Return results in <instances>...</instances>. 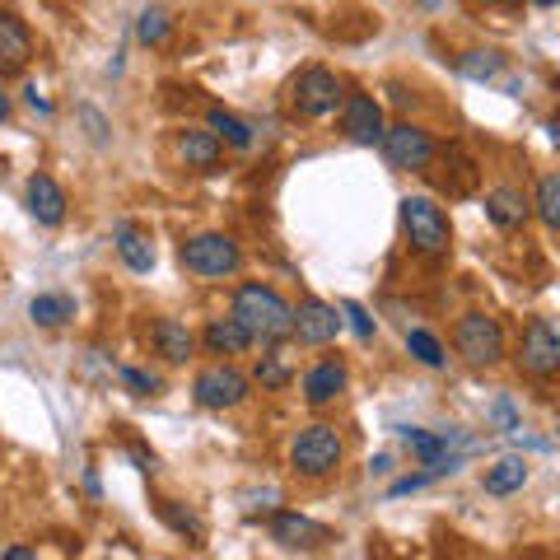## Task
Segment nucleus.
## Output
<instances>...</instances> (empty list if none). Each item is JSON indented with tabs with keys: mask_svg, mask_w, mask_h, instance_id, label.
Listing matches in <instances>:
<instances>
[{
	"mask_svg": "<svg viewBox=\"0 0 560 560\" xmlns=\"http://www.w3.org/2000/svg\"><path fill=\"white\" fill-rule=\"evenodd\" d=\"M178 160H183V168L215 173L220 160H224V140L210 127H183L178 131Z\"/></svg>",
	"mask_w": 560,
	"mask_h": 560,
	"instance_id": "nucleus-14",
	"label": "nucleus"
},
{
	"mask_svg": "<svg viewBox=\"0 0 560 560\" xmlns=\"http://www.w3.org/2000/svg\"><path fill=\"white\" fill-rule=\"evenodd\" d=\"M341 131H346L350 145H383V131H388L383 103L364 90H350L341 103Z\"/></svg>",
	"mask_w": 560,
	"mask_h": 560,
	"instance_id": "nucleus-10",
	"label": "nucleus"
},
{
	"mask_svg": "<svg viewBox=\"0 0 560 560\" xmlns=\"http://www.w3.org/2000/svg\"><path fill=\"white\" fill-rule=\"evenodd\" d=\"M0 121H10V94L0 90Z\"/></svg>",
	"mask_w": 560,
	"mask_h": 560,
	"instance_id": "nucleus-36",
	"label": "nucleus"
},
{
	"mask_svg": "<svg viewBox=\"0 0 560 560\" xmlns=\"http://www.w3.org/2000/svg\"><path fill=\"white\" fill-rule=\"evenodd\" d=\"M533 5H537V10H551V5H560V0H533Z\"/></svg>",
	"mask_w": 560,
	"mask_h": 560,
	"instance_id": "nucleus-38",
	"label": "nucleus"
},
{
	"mask_svg": "<svg viewBox=\"0 0 560 560\" xmlns=\"http://www.w3.org/2000/svg\"><path fill=\"white\" fill-rule=\"evenodd\" d=\"M453 346H458V355L471 364V370H495L504 360V327L490 318V313L471 308L453 323Z\"/></svg>",
	"mask_w": 560,
	"mask_h": 560,
	"instance_id": "nucleus-6",
	"label": "nucleus"
},
{
	"mask_svg": "<svg viewBox=\"0 0 560 560\" xmlns=\"http://www.w3.org/2000/svg\"><path fill=\"white\" fill-rule=\"evenodd\" d=\"M24 98H28V108H33V113H43V117L51 113V103L38 94V84H28V90H24Z\"/></svg>",
	"mask_w": 560,
	"mask_h": 560,
	"instance_id": "nucleus-33",
	"label": "nucleus"
},
{
	"mask_svg": "<svg viewBox=\"0 0 560 560\" xmlns=\"http://www.w3.org/2000/svg\"><path fill=\"white\" fill-rule=\"evenodd\" d=\"M486 495H495V500H504V495H518L523 486H528V463L523 458H500L495 467H486Z\"/></svg>",
	"mask_w": 560,
	"mask_h": 560,
	"instance_id": "nucleus-21",
	"label": "nucleus"
},
{
	"mask_svg": "<svg viewBox=\"0 0 560 560\" xmlns=\"http://www.w3.org/2000/svg\"><path fill=\"white\" fill-rule=\"evenodd\" d=\"M24 206H28V215L38 220L43 230H57V224H66L70 197H66V187L51 178V173H33L28 187H24Z\"/></svg>",
	"mask_w": 560,
	"mask_h": 560,
	"instance_id": "nucleus-12",
	"label": "nucleus"
},
{
	"mask_svg": "<svg viewBox=\"0 0 560 560\" xmlns=\"http://www.w3.org/2000/svg\"><path fill=\"white\" fill-rule=\"evenodd\" d=\"M346 103V84L337 70L327 66H304L300 75L290 80V113L304 121H323Z\"/></svg>",
	"mask_w": 560,
	"mask_h": 560,
	"instance_id": "nucleus-3",
	"label": "nucleus"
},
{
	"mask_svg": "<svg viewBox=\"0 0 560 560\" xmlns=\"http://www.w3.org/2000/svg\"><path fill=\"white\" fill-rule=\"evenodd\" d=\"M154 514H160L183 541H197V547H201V537H206V533H201V518L191 514V510H183L178 500H154Z\"/></svg>",
	"mask_w": 560,
	"mask_h": 560,
	"instance_id": "nucleus-24",
	"label": "nucleus"
},
{
	"mask_svg": "<svg viewBox=\"0 0 560 560\" xmlns=\"http://www.w3.org/2000/svg\"><path fill=\"white\" fill-rule=\"evenodd\" d=\"M528 215H533V201L523 197L518 187H495V191L486 197V220L495 224V230H504V234L523 230V224H528Z\"/></svg>",
	"mask_w": 560,
	"mask_h": 560,
	"instance_id": "nucleus-18",
	"label": "nucleus"
},
{
	"mask_svg": "<svg viewBox=\"0 0 560 560\" xmlns=\"http://www.w3.org/2000/svg\"><path fill=\"white\" fill-rule=\"evenodd\" d=\"M346 383H350V374H346L341 360H318L304 374V401L308 407H331V401L346 393Z\"/></svg>",
	"mask_w": 560,
	"mask_h": 560,
	"instance_id": "nucleus-17",
	"label": "nucleus"
},
{
	"mask_svg": "<svg viewBox=\"0 0 560 560\" xmlns=\"http://www.w3.org/2000/svg\"><path fill=\"white\" fill-rule=\"evenodd\" d=\"M113 243H117V257L127 261L136 276L154 271V243H150L145 234H136V230H131V220H117V224H113Z\"/></svg>",
	"mask_w": 560,
	"mask_h": 560,
	"instance_id": "nucleus-20",
	"label": "nucleus"
},
{
	"mask_svg": "<svg viewBox=\"0 0 560 560\" xmlns=\"http://www.w3.org/2000/svg\"><path fill=\"white\" fill-rule=\"evenodd\" d=\"M383 154H388V164L401 173H425L434 164V140L425 127H416V121H397V127L383 131Z\"/></svg>",
	"mask_w": 560,
	"mask_h": 560,
	"instance_id": "nucleus-9",
	"label": "nucleus"
},
{
	"mask_svg": "<svg viewBox=\"0 0 560 560\" xmlns=\"http://www.w3.org/2000/svg\"><path fill=\"white\" fill-rule=\"evenodd\" d=\"M28 318L38 323V327H47V331H57V327H66L70 318H75V300L70 294H33V304H28Z\"/></svg>",
	"mask_w": 560,
	"mask_h": 560,
	"instance_id": "nucleus-22",
	"label": "nucleus"
},
{
	"mask_svg": "<svg viewBox=\"0 0 560 560\" xmlns=\"http://www.w3.org/2000/svg\"><path fill=\"white\" fill-rule=\"evenodd\" d=\"M533 210H537V220L547 224V230H556V234H560V173H547V178L537 183Z\"/></svg>",
	"mask_w": 560,
	"mask_h": 560,
	"instance_id": "nucleus-27",
	"label": "nucleus"
},
{
	"mask_svg": "<svg viewBox=\"0 0 560 560\" xmlns=\"http://www.w3.org/2000/svg\"><path fill=\"white\" fill-rule=\"evenodd\" d=\"M341 313H346V323L355 327V337H364V341L374 337V318H370V313H364L360 304H350V300H346V304H341Z\"/></svg>",
	"mask_w": 560,
	"mask_h": 560,
	"instance_id": "nucleus-31",
	"label": "nucleus"
},
{
	"mask_svg": "<svg viewBox=\"0 0 560 560\" xmlns=\"http://www.w3.org/2000/svg\"><path fill=\"white\" fill-rule=\"evenodd\" d=\"M178 261H183V271L197 280H224V276L243 271V248L230 234H191V238H183Z\"/></svg>",
	"mask_w": 560,
	"mask_h": 560,
	"instance_id": "nucleus-5",
	"label": "nucleus"
},
{
	"mask_svg": "<svg viewBox=\"0 0 560 560\" xmlns=\"http://www.w3.org/2000/svg\"><path fill=\"white\" fill-rule=\"evenodd\" d=\"M150 346H154V355H164L168 364H187L191 350H197V337H191V327H183L178 318H154Z\"/></svg>",
	"mask_w": 560,
	"mask_h": 560,
	"instance_id": "nucleus-19",
	"label": "nucleus"
},
{
	"mask_svg": "<svg viewBox=\"0 0 560 560\" xmlns=\"http://www.w3.org/2000/svg\"><path fill=\"white\" fill-rule=\"evenodd\" d=\"M230 313L253 331V341H261V346H280V341L294 337V308L280 300V290L261 285V280H248V285L234 290Z\"/></svg>",
	"mask_w": 560,
	"mask_h": 560,
	"instance_id": "nucleus-1",
	"label": "nucleus"
},
{
	"mask_svg": "<svg viewBox=\"0 0 560 560\" xmlns=\"http://www.w3.org/2000/svg\"><path fill=\"white\" fill-rule=\"evenodd\" d=\"M191 397H197V407H206V411H234L253 397V378L243 374L238 364L215 360L191 378Z\"/></svg>",
	"mask_w": 560,
	"mask_h": 560,
	"instance_id": "nucleus-7",
	"label": "nucleus"
},
{
	"mask_svg": "<svg viewBox=\"0 0 560 560\" xmlns=\"http://www.w3.org/2000/svg\"><path fill=\"white\" fill-rule=\"evenodd\" d=\"M201 346H206V355L234 360V355H248V350H253V331L243 327L234 313H220V318H210L201 327Z\"/></svg>",
	"mask_w": 560,
	"mask_h": 560,
	"instance_id": "nucleus-13",
	"label": "nucleus"
},
{
	"mask_svg": "<svg viewBox=\"0 0 560 560\" xmlns=\"http://www.w3.org/2000/svg\"><path fill=\"white\" fill-rule=\"evenodd\" d=\"M206 127L215 131V136H220L230 150H253V127H248V121H243V117H234V113L210 108V113H206Z\"/></svg>",
	"mask_w": 560,
	"mask_h": 560,
	"instance_id": "nucleus-23",
	"label": "nucleus"
},
{
	"mask_svg": "<svg viewBox=\"0 0 560 560\" xmlns=\"http://www.w3.org/2000/svg\"><path fill=\"white\" fill-rule=\"evenodd\" d=\"M80 117H84V127H90V140H94V145H108V121H103L94 108H80Z\"/></svg>",
	"mask_w": 560,
	"mask_h": 560,
	"instance_id": "nucleus-32",
	"label": "nucleus"
},
{
	"mask_svg": "<svg viewBox=\"0 0 560 560\" xmlns=\"http://www.w3.org/2000/svg\"><path fill=\"white\" fill-rule=\"evenodd\" d=\"M407 350H411L416 364H425V370H444V364H448L440 337H434V331H425V327H411V331H407Z\"/></svg>",
	"mask_w": 560,
	"mask_h": 560,
	"instance_id": "nucleus-26",
	"label": "nucleus"
},
{
	"mask_svg": "<svg viewBox=\"0 0 560 560\" xmlns=\"http://www.w3.org/2000/svg\"><path fill=\"white\" fill-rule=\"evenodd\" d=\"M168 33H173V20H168L164 5H145V10H140V20H136V38H140V43H145V47H160Z\"/></svg>",
	"mask_w": 560,
	"mask_h": 560,
	"instance_id": "nucleus-28",
	"label": "nucleus"
},
{
	"mask_svg": "<svg viewBox=\"0 0 560 560\" xmlns=\"http://www.w3.org/2000/svg\"><path fill=\"white\" fill-rule=\"evenodd\" d=\"M486 5H514V0H486Z\"/></svg>",
	"mask_w": 560,
	"mask_h": 560,
	"instance_id": "nucleus-39",
	"label": "nucleus"
},
{
	"mask_svg": "<svg viewBox=\"0 0 560 560\" xmlns=\"http://www.w3.org/2000/svg\"><path fill=\"white\" fill-rule=\"evenodd\" d=\"M495 420H500L504 430H518V416H514V407H510V401H495Z\"/></svg>",
	"mask_w": 560,
	"mask_h": 560,
	"instance_id": "nucleus-34",
	"label": "nucleus"
},
{
	"mask_svg": "<svg viewBox=\"0 0 560 560\" xmlns=\"http://www.w3.org/2000/svg\"><path fill=\"white\" fill-rule=\"evenodd\" d=\"M547 131H551V140L560 145V117H551V121H547Z\"/></svg>",
	"mask_w": 560,
	"mask_h": 560,
	"instance_id": "nucleus-37",
	"label": "nucleus"
},
{
	"mask_svg": "<svg viewBox=\"0 0 560 560\" xmlns=\"http://www.w3.org/2000/svg\"><path fill=\"white\" fill-rule=\"evenodd\" d=\"M458 70L467 80H495L500 70H504V51H495V47H471V51H463L458 57Z\"/></svg>",
	"mask_w": 560,
	"mask_h": 560,
	"instance_id": "nucleus-25",
	"label": "nucleus"
},
{
	"mask_svg": "<svg viewBox=\"0 0 560 560\" xmlns=\"http://www.w3.org/2000/svg\"><path fill=\"white\" fill-rule=\"evenodd\" d=\"M401 234H407V248L420 257H444L453 243L448 215L434 197H401Z\"/></svg>",
	"mask_w": 560,
	"mask_h": 560,
	"instance_id": "nucleus-4",
	"label": "nucleus"
},
{
	"mask_svg": "<svg viewBox=\"0 0 560 560\" xmlns=\"http://www.w3.org/2000/svg\"><path fill=\"white\" fill-rule=\"evenodd\" d=\"M121 383H127V388H131L136 397H154V393L164 388L160 378H154V374H145V370H136V364H121Z\"/></svg>",
	"mask_w": 560,
	"mask_h": 560,
	"instance_id": "nucleus-30",
	"label": "nucleus"
},
{
	"mask_svg": "<svg viewBox=\"0 0 560 560\" xmlns=\"http://www.w3.org/2000/svg\"><path fill=\"white\" fill-rule=\"evenodd\" d=\"M514 360H518V370L528 374V378H551V374H560V323L533 318L528 331H523Z\"/></svg>",
	"mask_w": 560,
	"mask_h": 560,
	"instance_id": "nucleus-8",
	"label": "nucleus"
},
{
	"mask_svg": "<svg viewBox=\"0 0 560 560\" xmlns=\"http://www.w3.org/2000/svg\"><path fill=\"white\" fill-rule=\"evenodd\" d=\"M341 327H346V313L337 304L304 300L294 308V337H300V346H331L341 337Z\"/></svg>",
	"mask_w": 560,
	"mask_h": 560,
	"instance_id": "nucleus-11",
	"label": "nucleus"
},
{
	"mask_svg": "<svg viewBox=\"0 0 560 560\" xmlns=\"http://www.w3.org/2000/svg\"><path fill=\"white\" fill-rule=\"evenodd\" d=\"M253 378L261 383L267 393H280V388H290V378H294V370L285 364V355H261L257 364H253Z\"/></svg>",
	"mask_w": 560,
	"mask_h": 560,
	"instance_id": "nucleus-29",
	"label": "nucleus"
},
{
	"mask_svg": "<svg viewBox=\"0 0 560 560\" xmlns=\"http://www.w3.org/2000/svg\"><path fill=\"white\" fill-rule=\"evenodd\" d=\"M341 458H346L341 434H337V425H323V420H318V425H304L300 434H294V444H290V467L300 471L304 481L337 477Z\"/></svg>",
	"mask_w": 560,
	"mask_h": 560,
	"instance_id": "nucleus-2",
	"label": "nucleus"
},
{
	"mask_svg": "<svg viewBox=\"0 0 560 560\" xmlns=\"http://www.w3.org/2000/svg\"><path fill=\"white\" fill-rule=\"evenodd\" d=\"M271 541H280L285 551H313V547H323L327 541V528L323 523H313V518H304V514L285 510V514L271 518Z\"/></svg>",
	"mask_w": 560,
	"mask_h": 560,
	"instance_id": "nucleus-15",
	"label": "nucleus"
},
{
	"mask_svg": "<svg viewBox=\"0 0 560 560\" xmlns=\"http://www.w3.org/2000/svg\"><path fill=\"white\" fill-rule=\"evenodd\" d=\"M5 560H33L28 547H5Z\"/></svg>",
	"mask_w": 560,
	"mask_h": 560,
	"instance_id": "nucleus-35",
	"label": "nucleus"
},
{
	"mask_svg": "<svg viewBox=\"0 0 560 560\" xmlns=\"http://www.w3.org/2000/svg\"><path fill=\"white\" fill-rule=\"evenodd\" d=\"M28 61H33V38H28L24 20L0 10V75H20Z\"/></svg>",
	"mask_w": 560,
	"mask_h": 560,
	"instance_id": "nucleus-16",
	"label": "nucleus"
}]
</instances>
